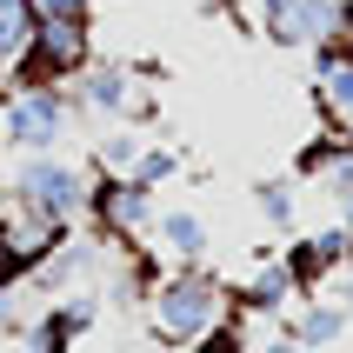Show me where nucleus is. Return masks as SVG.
<instances>
[{
  "label": "nucleus",
  "mask_w": 353,
  "mask_h": 353,
  "mask_svg": "<svg viewBox=\"0 0 353 353\" xmlns=\"http://www.w3.org/2000/svg\"><path fill=\"white\" fill-rule=\"evenodd\" d=\"M254 353H307V347H300V340L294 334H274V340H260V347Z\"/></svg>",
  "instance_id": "20"
},
{
  "label": "nucleus",
  "mask_w": 353,
  "mask_h": 353,
  "mask_svg": "<svg viewBox=\"0 0 353 353\" xmlns=\"http://www.w3.org/2000/svg\"><path fill=\"white\" fill-rule=\"evenodd\" d=\"M27 34H34V7H27V0H0V74L20 60Z\"/></svg>",
  "instance_id": "14"
},
{
  "label": "nucleus",
  "mask_w": 353,
  "mask_h": 353,
  "mask_svg": "<svg viewBox=\"0 0 353 353\" xmlns=\"http://www.w3.org/2000/svg\"><path fill=\"white\" fill-rule=\"evenodd\" d=\"M314 94H320V107L334 114V127L353 134V40L347 34L314 47Z\"/></svg>",
  "instance_id": "9"
},
{
  "label": "nucleus",
  "mask_w": 353,
  "mask_h": 353,
  "mask_svg": "<svg viewBox=\"0 0 353 353\" xmlns=\"http://www.w3.org/2000/svg\"><path fill=\"white\" fill-rule=\"evenodd\" d=\"M347 260H353V234L334 220V227H307V234L280 254V267H287V280H294L300 294H314V287H327Z\"/></svg>",
  "instance_id": "6"
},
{
  "label": "nucleus",
  "mask_w": 353,
  "mask_h": 353,
  "mask_svg": "<svg viewBox=\"0 0 353 353\" xmlns=\"http://www.w3.org/2000/svg\"><path fill=\"white\" fill-rule=\"evenodd\" d=\"M0 100H7V74H0Z\"/></svg>",
  "instance_id": "24"
},
{
  "label": "nucleus",
  "mask_w": 353,
  "mask_h": 353,
  "mask_svg": "<svg viewBox=\"0 0 353 353\" xmlns=\"http://www.w3.org/2000/svg\"><path fill=\"white\" fill-rule=\"evenodd\" d=\"M334 300H340V307H347V320H353V260H347V267H340V274H334Z\"/></svg>",
  "instance_id": "19"
},
{
  "label": "nucleus",
  "mask_w": 353,
  "mask_h": 353,
  "mask_svg": "<svg viewBox=\"0 0 353 353\" xmlns=\"http://www.w3.org/2000/svg\"><path fill=\"white\" fill-rule=\"evenodd\" d=\"M34 7V20H94L100 0H27Z\"/></svg>",
  "instance_id": "17"
},
{
  "label": "nucleus",
  "mask_w": 353,
  "mask_h": 353,
  "mask_svg": "<svg viewBox=\"0 0 353 353\" xmlns=\"http://www.w3.org/2000/svg\"><path fill=\"white\" fill-rule=\"evenodd\" d=\"M247 194H254V207H260V220H267V227H294V220H300L294 174H260L254 187H247Z\"/></svg>",
  "instance_id": "13"
},
{
  "label": "nucleus",
  "mask_w": 353,
  "mask_h": 353,
  "mask_svg": "<svg viewBox=\"0 0 353 353\" xmlns=\"http://www.w3.org/2000/svg\"><path fill=\"white\" fill-rule=\"evenodd\" d=\"M174 174H180V154H174V147H140L134 167H127V180H140V187H167Z\"/></svg>",
  "instance_id": "16"
},
{
  "label": "nucleus",
  "mask_w": 353,
  "mask_h": 353,
  "mask_svg": "<svg viewBox=\"0 0 353 353\" xmlns=\"http://www.w3.org/2000/svg\"><path fill=\"white\" fill-rule=\"evenodd\" d=\"M0 207H7V167H0Z\"/></svg>",
  "instance_id": "23"
},
{
  "label": "nucleus",
  "mask_w": 353,
  "mask_h": 353,
  "mask_svg": "<svg viewBox=\"0 0 353 353\" xmlns=\"http://www.w3.org/2000/svg\"><path fill=\"white\" fill-rule=\"evenodd\" d=\"M147 314H154V334L167 347H194L220 327V320H234V287L200 260V267H167L154 280V294H147Z\"/></svg>",
  "instance_id": "1"
},
{
  "label": "nucleus",
  "mask_w": 353,
  "mask_h": 353,
  "mask_svg": "<svg viewBox=\"0 0 353 353\" xmlns=\"http://www.w3.org/2000/svg\"><path fill=\"white\" fill-rule=\"evenodd\" d=\"M294 280H287V267L280 260H267V267H254V280H240L234 287V314L240 320H280L287 307H294Z\"/></svg>",
  "instance_id": "11"
},
{
  "label": "nucleus",
  "mask_w": 353,
  "mask_h": 353,
  "mask_svg": "<svg viewBox=\"0 0 353 353\" xmlns=\"http://www.w3.org/2000/svg\"><path fill=\"white\" fill-rule=\"evenodd\" d=\"M100 267H107V240H100V234H67L47 260L27 267V280H34L47 300H60V294H87Z\"/></svg>",
  "instance_id": "5"
},
{
  "label": "nucleus",
  "mask_w": 353,
  "mask_h": 353,
  "mask_svg": "<svg viewBox=\"0 0 353 353\" xmlns=\"http://www.w3.org/2000/svg\"><path fill=\"white\" fill-rule=\"evenodd\" d=\"M134 67L127 60H87L80 67V80L67 87V107H87V114H107V120H127V107H134Z\"/></svg>",
  "instance_id": "7"
},
{
  "label": "nucleus",
  "mask_w": 353,
  "mask_h": 353,
  "mask_svg": "<svg viewBox=\"0 0 353 353\" xmlns=\"http://www.w3.org/2000/svg\"><path fill=\"white\" fill-rule=\"evenodd\" d=\"M67 87H14L0 100V140L20 154H54L67 134Z\"/></svg>",
  "instance_id": "4"
},
{
  "label": "nucleus",
  "mask_w": 353,
  "mask_h": 353,
  "mask_svg": "<svg viewBox=\"0 0 353 353\" xmlns=\"http://www.w3.org/2000/svg\"><path fill=\"white\" fill-rule=\"evenodd\" d=\"M87 194H94V174L74 167L60 154H20V167H7V200L14 207H40V214L80 220L87 214Z\"/></svg>",
  "instance_id": "2"
},
{
  "label": "nucleus",
  "mask_w": 353,
  "mask_h": 353,
  "mask_svg": "<svg viewBox=\"0 0 353 353\" xmlns=\"http://www.w3.org/2000/svg\"><path fill=\"white\" fill-rule=\"evenodd\" d=\"M134 154H140V127H114V134L94 140V167H100V174H127Z\"/></svg>",
  "instance_id": "15"
},
{
  "label": "nucleus",
  "mask_w": 353,
  "mask_h": 353,
  "mask_svg": "<svg viewBox=\"0 0 353 353\" xmlns=\"http://www.w3.org/2000/svg\"><path fill=\"white\" fill-rule=\"evenodd\" d=\"M154 247L174 260V267H200V260L214 254V227H207V214H200V207H160Z\"/></svg>",
  "instance_id": "10"
},
{
  "label": "nucleus",
  "mask_w": 353,
  "mask_h": 353,
  "mask_svg": "<svg viewBox=\"0 0 353 353\" xmlns=\"http://www.w3.org/2000/svg\"><path fill=\"white\" fill-rule=\"evenodd\" d=\"M87 220H94L100 240H114V247H140V240H154V187H140L127 174H94V194H87Z\"/></svg>",
  "instance_id": "3"
},
{
  "label": "nucleus",
  "mask_w": 353,
  "mask_h": 353,
  "mask_svg": "<svg viewBox=\"0 0 353 353\" xmlns=\"http://www.w3.org/2000/svg\"><path fill=\"white\" fill-rule=\"evenodd\" d=\"M267 27V40L274 47H327V40H340V0H287L280 14L260 20Z\"/></svg>",
  "instance_id": "8"
},
{
  "label": "nucleus",
  "mask_w": 353,
  "mask_h": 353,
  "mask_svg": "<svg viewBox=\"0 0 353 353\" xmlns=\"http://www.w3.org/2000/svg\"><path fill=\"white\" fill-rule=\"evenodd\" d=\"M340 227L353 234V187H340Z\"/></svg>",
  "instance_id": "21"
},
{
  "label": "nucleus",
  "mask_w": 353,
  "mask_h": 353,
  "mask_svg": "<svg viewBox=\"0 0 353 353\" xmlns=\"http://www.w3.org/2000/svg\"><path fill=\"white\" fill-rule=\"evenodd\" d=\"M353 320H347V307L340 300H314V294H300V307H294V320H287V334L300 340L307 353H320V347H334L340 334H347Z\"/></svg>",
  "instance_id": "12"
},
{
  "label": "nucleus",
  "mask_w": 353,
  "mask_h": 353,
  "mask_svg": "<svg viewBox=\"0 0 353 353\" xmlns=\"http://www.w3.org/2000/svg\"><path fill=\"white\" fill-rule=\"evenodd\" d=\"M20 280H0V340H14V327H20Z\"/></svg>",
  "instance_id": "18"
},
{
  "label": "nucleus",
  "mask_w": 353,
  "mask_h": 353,
  "mask_svg": "<svg viewBox=\"0 0 353 353\" xmlns=\"http://www.w3.org/2000/svg\"><path fill=\"white\" fill-rule=\"evenodd\" d=\"M340 34L353 40V0H340Z\"/></svg>",
  "instance_id": "22"
}]
</instances>
